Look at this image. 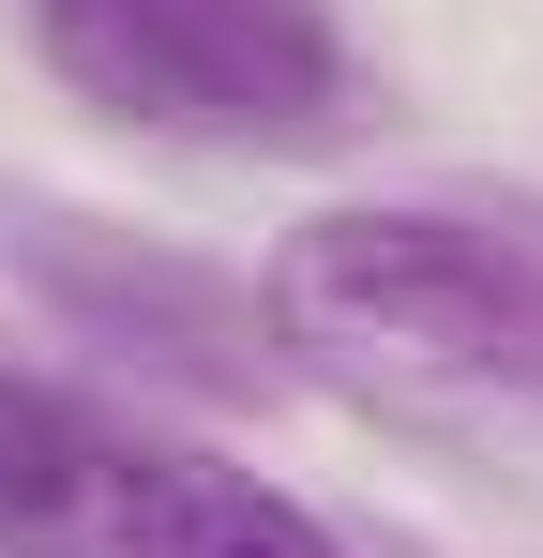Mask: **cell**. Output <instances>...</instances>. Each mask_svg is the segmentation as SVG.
Wrapping results in <instances>:
<instances>
[{
    "mask_svg": "<svg viewBox=\"0 0 543 558\" xmlns=\"http://www.w3.org/2000/svg\"><path fill=\"white\" fill-rule=\"evenodd\" d=\"M31 61L167 151H317L348 121V15L333 0H15Z\"/></svg>",
    "mask_w": 543,
    "mask_h": 558,
    "instance_id": "3957f363",
    "label": "cell"
},
{
    "mask_svg": "<svg viewBox=\"0 0 543 558\" xmlns=\"http://www.w3.org/2000/svg\"><path fill=\"white\" fill-rule=\"evenodd\" d=\"M0 544L15 558H408L333 529L272 468L212 453L152 408H106L15 348H0Z\"/></svg>",
    "mask_w": 543,
    "mask_h": 558,
    "instance_id": "7a4b0ae2",
    "label": "cell"
},
{
    "mask_svg": "<svg viewBox=\"0 0 543 558\" xmlns=\"http://www.w3.org/2000/svg\"><path fill=\"white\" fill-rule=\"evenodd\" d=\"M272 332L348 377L543 408V196L408 182L302 211L272 242Z\"/></svg>",
    "mask_w": 543,
    "mask_h": 558,
    "instance_id": "6da1fadb",
    "label": "cell"
}]
</instances>
